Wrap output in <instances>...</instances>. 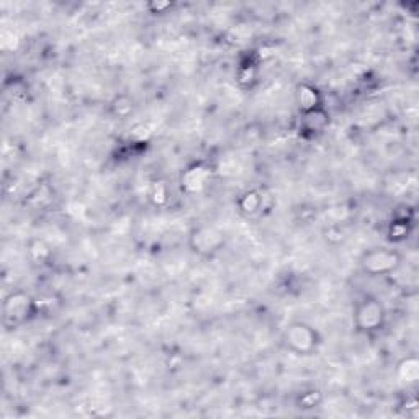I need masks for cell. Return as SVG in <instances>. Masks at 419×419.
I'll use <instances>...</instances> for the list:
<instances>
[{
	"instance_id": "obj_4",
	"label": "cell",
	"mask_w": 419,
	"mask_h": 419,
	"mask_svg": "<svg viewBox=\"0 0 419 419\" xmlns=\"http://www.w3.org/2000/svg\"><path fill=\"white\" fill-rule=\"evenodd\" d=\"M398 265L396 252L386 251V249H375L364 256L362 267L369 274H385L389 270L395 269Z\"/></svg>"
},
{
	"instance_id": "obj_3",
	"label": "cell",
	"mask_w": 419,
	"mask_h": 419,
	"mask_svg": "<svg viewBox=\"0 0 419 419\" xmlns=\"http://www.w3.org/2000/svg\"><path fill=\"white\" fill-rule=\"evenodd\" d=\"M31 308H33V301L26 294L22 291H15L10 294L4 300V321L7 326H18L23 321L28 320Z\"/></svg>"
},
{
	"instance_id": "obj_9",
	"label": "cell",
	"mask_w": 419,
	"mask_h": 419,
	"mask_svg": "<svg viewBox=\"0 0 419 419\" xmlns=\"http://www.w3.org/2000/svg\"><path fill=\"white\" fill-rule=\"evenodd\" d=\"M261 203H262L261 195L256 192H249L244 195L241 200V210L247 215H254L257 213L259 208H261Z\"/></svg>"
},
{
	"instance_id": "obj_5",
	"label": "cell",
	"mask_w": 419,
	"mask_h": 419,
	"mask_svg": "<svg viewBox=\"0 0 419 419\" xmlns=\"http://www.w3.org/2000/svg\"><path fill=\"white\" fill-rule=\"evenodd\" d=\"M303 118L300 121V130L303 135L315 136L318 133H323L330 123V115L326 113L325 108H315L310 111H303Z\"/></svg>"
},
{
	"instance_id": "obj_1",
	"label": "cell",
	"mask_w": 419,
	"mask_h": 419,
	"mask_svg": "<svg viewBox=\"0 0 419 419\" xmlns=\"http://www.w3.org/2000/svg\"><path fill=\"white\" fill-rule=\"evenodd\" d=\"M284 341L290 351L300 355H308L316 349V331L305 323H291L284 334Z\"/></svg>"
},
{
	"instance_id": "obj_7",
	"label": "cell",
	"mask_w": 419,
	"mask_h": 419,
	"mask_svg": "<svg viewBox=\"0 0 419 419\" xmlns=\"http://www.w3.org/2000/svg\"><path fill=\"white\" fill-rule=\"evenodd\" d=\"M210 174V169L205 167L203 164H195V166L189 167L182 176V187L187 189L189 192H197L208 182Z\"/></svg>"
},
{
	"instance_id": "obj_2",
	"label": "cell",
	"mask_w": 419,
	"mask_h": 419,
	"mask_svg": "<svg viewBox=\"0 0 419 419\" xmlns=\"http://www.w3.org/2000/svg\"><path fill=\"white\" fill-rule=\"evenodd\" d=\"M385 310L379 300L365 298L355 306L354 321L360 331L372 333L384 326Z\"/></svg>"
},
{
	"instance_id": "obj_8",
	"label": "cell",
	"mask_w": 419,
	"mask_h": 419,
	"mask_svg": "<svg viewBox=\"0 0 419 419\" xmlns=\"http://www.w3.org/2000/svg\"><path fill=\"white\" fill-rule=\"evenodd\" d=\"M296 102H298L301 113H303V111H310L321 107L320 94H318V90L311 86H306V84L296 89Z\"/></svg>"
},
{
	"instance_id": "obj_6",
	"label": "cell",
	"mask_w": 419,
	"mask_h": 419,
	"mask_svg": "<svg viewBox=\"0 0 419 419\" xmlns=\"http://www.w3.org/2000/svg\"><path fill=\"white\" fill-rule=\"evenodd\" d=\"M194 251L210 254L213 251H218V247L223 244V236L213 228H199L194 233Z\"/></svg>"
}]
</instances>
